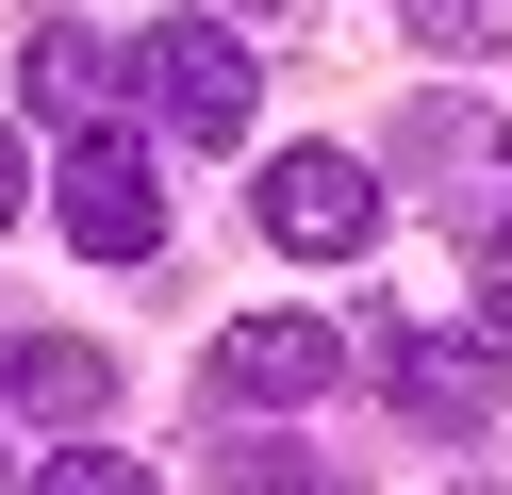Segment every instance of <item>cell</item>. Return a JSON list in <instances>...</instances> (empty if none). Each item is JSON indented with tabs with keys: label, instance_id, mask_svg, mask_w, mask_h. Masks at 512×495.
<instances>
[{
	"label": "cell",
	"instance_id": "obj_1",
	"mask_svg": "<svg viewBox=\"0 0 512 495\" xmlns=\"http://www.w3.org/2000/svg\"><path fill=\"white\" fill-rule=\"evenodd\" d=\"M133 99H149L166 132H199V149H232V132L265 116V66H248L232 17H166V33L133 50Z\"/></svg>",
	"mask_w": 512,
	"mask_h": 495
},
{
	"label": "cell",
	"instance_id": "obj_2",
	"mask_svg": "<svg viewBox=\"0 0 512 495\" xmlns=\"http://www.w3.org/2000/svg\"><path fill=\"white\" fill-rule=\"evenodd\" d=\"M248 215H265V248H298V264H364L380 248V165L364 149H265Z\"/></svg>",
	"mask_w": 512,
	"mask_h": 495
},
{
	"label": "cell",
	"instance_id": "obj_3",
	"mask_svg": "<svg viewBox=\"0 0 512 495\" xmlns=\"http://www.w3.org/2000/svg\"><path fill=\"white\" fill-rule=\"evenodd\" d=\"M67 248H83V264H149V248H166V182H149V149H133L116 116L67 149Z\"/></svg>",
	"mask_w": 512,
	"mask_h": 495
},
{
	"label": "cell",
	"instance_id": "obj_4",
	"mask_svg": "<svg viewBox=\"0 0 512 495\" xmlns=\"http://www.w3.org/2000/svg\"><path fill=\"white\" fill-rule=\"evenodd\" d=\"M331 380H347V330H314V314H248V330H215V413H314Z\"/></svg>",
	"mask_w": 512,
	"mask_h": 495
},
{
	"label": "cell",
	"instance_id": "obj_5",
	"mask_svg": "<svg viewBox=\"0 0 512 495\" xmlns=\"http://www.w3.org/2000/svg\"><path fill=\"white\" fill-rule=\"evenodd\" d=\"M380 380H397L413 429H479V413H496V347H463V330H397Z\"/></svg>",
	"mask_w": 512,
	"mask_h": 495
},
{
	"label": "cell",
	"instance_id": "obj_6",
	"mask_svg": "<svg viewBox=\"0 0 512 495\" xmlns=\"http://www.w3.org/2000/svg\"><path fill=\"white\" fill-rule=\"evenodd\" d=\"M17 396H34L50 429H83V413L116 396V363H100V347H67V330H34V347H17Z\"/></svg>",
	"mask_w": 512,
	"mask_h": 495
},
{
	"label": "cell",
	"instance_id": "obj_7",
	"mask_svg": "<svg viewBox=\"0 0 512 495\" xmlns=\"http://www.w3.org/2000/svg\"><path fill=\"white\" fill-rule=\"evenodd\" d=\"M17 83H34V116L100 132V50H83V33H34V66H17Z\"/></svg>",
	"mask_w": 512,
	"mask_h": 495
},
{
	"label": "cell",
	"instance_id": "obj_8",
	"mask_svg": "<svg viewBox=\"0 0 512 495\" xmlns=\"http://www.w3.org/2000/svg\"><path fill=\"white\" fill-rule=\"evenodd\" d=\"M397 17L430 33V50H496V17H512V0H397Z\"/></svg>",
	"mask_w": 512,
	"mask_h": 495
},
{
	"label": "cell",
	"instance_id": "obj_9",
	"mask_svg": "<svg viewBox=\"0 0 512 495\" xmlns=\"http://www.w3.org/2000/svg\"><path fill=\"white\" fill-rule=\"evenodd\" d=\"M34 495H149V462H116V446H83V462H50Z\"/></svg>",
	"mask_w": 512,
	"mask_h": 495
},
{
	"label": "cell",
	"instance_id": "obj_10",
	"mask_svg": "<svg viewBox=\"0 0 512 495\" xmlns=\"http://www.w3.org/2000/svg\"><path fill=\"white\" fill-rule=\"evenodd\" d=\"M479 330H512V248H479Z\"/></svg>",
	"mask_w": 512,
	"mask_h": 495
},
{
	"label": "cell",
	"instance_id": "obj_11",
	"mask_svg": "<svg viewBox=\"0 0 512 495\" xmlns=\"http://www.w3.org/2000/svg\"><path fill=\"white\" fill-rule=\"evenodd\" d=\"M232 495H331V479H314V462H248Z\"/></svg>",
	"mask_w": 512,
	"mask_h": 495
},
{
	"label": "cell",
	"instance_id": "obj_12",
	"mask_svg": "<svg viewBox=\"0 0 512 495\" xmlns=\"http://www.w3.org/2000/svg\"><path fill=\"white\" fill-rule=\"evenodd\" d=\"M0 231H17V132H0Z\"/></svg>",
	"mask_w": 512,
	"mask_h": 495
},
{
	"label": "cell",
	"instance_id": "obj_13",
	"mask_svg": "<svg viewBox=\"0 0 512 495\" xmlns=\"http://www.w3.org/2000/svg\"><path fill=\"white\" fill-rule=\"evenodd\" d=\"M215 17H265V0H215Z\"/></svg>",
	"mask_w": 512,
	"mask_h": 495
},
{
	"label": "cell",
	"instance_id": "obj_14",
	"mask_svg": "<svg viewBox=\"0 0 512 495\" xmlns=\"http://www.w3.org/2000/svg\"><path fill=\"white\" fill-rule=\"evenodd\" d=\"M496 165H512V149H496Z\"/></svg>",
	"mask_w": 512,
	"mask_h": 495
}]
</instances>
